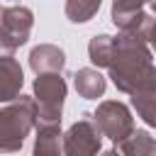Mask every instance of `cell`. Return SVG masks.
<instances>
[{
  "mask_svg": "<svg viewBox=\"0 0 156 156\" xmlns=\"http://www.w3.org/2000/svg\"><path fill=\"white\" fill-rule=\"evenodd\" d=\"M88 51L95 66L110 68V76L119 90L129 95L156 93V68L151 63V54L144 44L141 32H122L119 37H93Z\"/></svg>",
  "mask_w": 156,
  "mask_h": 156,
  "instance_id": "obj_1",
  "label": "cell"
},
{
  "mask_svg": "<svg viewBox=\"0 0 156 156\" xmlns=\"http://www.w3.org/2000/svg\"><path fill=\"white\" fill-rule=\"evenodd\" d=\"M37 117V102L27 95L0 110V154H12L24 144Z\"/></svg>",
  "mask_w": 156,
  "mask_h": 156,
  "instance_id": "obj_2",
  "label": "cell"
},
{
  "mask_svg": "<svg viewBox=\"0 0 156 156\" xmlns=\"http://www.w3.org/2000/svg\"><path fill=\"white\" fill-rule=\"evenodd\" d=\"M34 95H37V117L41 124H58L63 98H66V83L61 73H37L34 80Z\"/></svg>",
  "mask_w": 156,
  "mask_h": 156,
  "instance_id": "obj_3",
  "label": "cell"
},
{
  "mask_svg": "<svg viewBox=\"0 0 156 156\" xmlns=\"http://www.w3.org/2000/svg\"><path fill=\"white\" fill-rule=\"evenodd\" d=\"M100 127L93 115H83L63 136V156H98Z\"/></svg>",
  "mask_w": 156,
  "mask_h": 156,
  "instance_id": "obj_4",
  "label": "cell"
},
{
  "mask_svg": "<svg viewBox=\"0 0 156 156\" xmlns=\"http://www.w3.org/2000/svg\"><path fill=\"white\" fill-rule=\"evenodd\" d=\"M32 29V12L27 7H0V49L15 51Z\"/></svg>",
  "mask_w": 156,
  "mask_h": 156,
  "instance_id": "obj_5",
  "label": "cell"
},
{
  "mask_svg": "<svg viewBox=\"0 0 156 156\" xmlns=\"http://www.w3.org/2000/svg\"><path fill=\"white\" fill-rule=\"evenodd\" d=\"M93 117H95V122H98L100 132H102L105 136H110L112 141H117V144L134 134L132 115H129V110H127L122 102H115V100L102 102Z\"/></svg>",
  "mask_w": 156,
  "mask_h": 156,
  "instance_id": "obj_6",
  "label": "cell"
},
{
  "mask_svg": "<svg viewBox=\"0 0 156 156\" xmlns=\"http://www.w3.org/2000/svg\"><path fill=\"white\" fill-rule=\"evenodd\" d=\"M144 0H115L112 2V22L122 32H146L149 17L141 10Z\"/></svg>",
  "mask_w": 156,
  "mask_h": 156,
  "instance_id": "obj_7",
  "label": "cell"
},
{
  "mask_svg": "<svg viewBox=\"0 0 156 156\" xmlns=\"http://www.w3.org/2000/svg\"><path fill=\"white\" fill-rule=\"evenodd\" d=\"M22 83H24V78H22L20 63L10 56H2L0 58V102L20 98Z\"/></svg>",
  "mask_w": 156,
  "mask_h": 156,
  "instance_id": "obj_8",
  "label": "cell"
},
{
  "mask_svg": "<svg viewBox=\"0 0 156 156\" xmlns=\"http://www.w3.org/2000/svg\"><path fill=\"white\" fill-rule=\"evenodd\" d=\"M63 63H66L63 51L51 44H41L29 54V66L34 68V73H61Z\"/></svg>",
  "mask_w": 156,
  "mask_h": 156,
  "instance_id": "obj_9",
  "label": "cell"
},
{
  "mask_svg": "<svg viewBox=\"0 0 156 156\" xmlns=\"http://www.w3.org/2000/svg\"><path fill=\"white\" fill-rule=\"evenodd\" d=\"M117 146L122 156H156V139L139 129H134V134L119 141Z\"/></svg>",
  "mask_w": 156,
  "mask_h": 156,
  "instance_id": "obj_10",
  "label": "cell"
},
{
  "mask_svg": "<svg viewBox=\"0 0 156 156\" xmlns=\"http://www.w3.org/2000/svg\"><path fill=\"white\" fill-rule=\"evenodd\" d=\"M76 90L88 98V100H95L105 93V78L95 71V68H80L76 73Z\"/></svg>",
  "mask_w": 156,
  "mask_h": 156,
  "instance_id": "obj_11",
  "label": "cell"
},
{
  "mask_svg": "<svg viewBox=\"0 0 156 156\" xmlns=\"http://www.w3.org/2000/svg\"><path fill=\"white\" fill-rule=\"evenodd\" d=\"M58 124H41L34 144V156H58Z\"/></svg>",
  "mask_w": 156,
  "mask_h": 156,
  "instance_id": "obj_12",
  "label": "cell"
},
{
  "mask_svg": "<svg viewBox=\"0 0 156 156\" xmlns=\"http://www.w3.org/2000/svg\"><path fill=\"white\" fill-rule=\"evenodd\" d=\"M100 7V0H66V15L71 22H88Z\"/></svg>",
  "mask_w": 156,
  "mask_h": 156,
  "instance_id": "obj_13",
  "label": "cell"
},
{
  "mask_svg": "<svg viewBox=\"0 0 156 156\" xmlns=\"http://www.w3.org/2000/svg\"><path fill=\"white\" fill-rule=\"evenodd\" d=\"M132 102H134L139 117H144L146 124L156 127V93H136V95H132Z\"/></svg>",
  "mask_w": 156,
  "mask_h": 156,
  "instance_id": "obj_14",
  "label": "cell"
},
{
  "mask_svg": "<svg viewBox=\"0 0 156 156\" xmlns=\"http://www.w3.org/2000/svg\"><path fill=\"white\" fill-rule=\"evenodd\" d=\"M146 37H149V41H151L154 49H156V22H149V27H146Z\"/></svg>",
  "mask_w": 156,
  "mask_h": 156,
  "instance_id": "obj_15",
  "label": "cell"
},
{
  "mask_svg": "<svg viewBox=\"0 0 156 156\" xmlns=\"http://www.w3.org/2000/svg\"><path fill=\"white\" fill-rule=\"evenodd\" d=\"M154 15H156V0H154Z\"/></svg>",
  "mask_w": 156,
  "mask_h": 156,
  "instance_id": "obj_16",
  "label": "cell"
}]
</instances>
